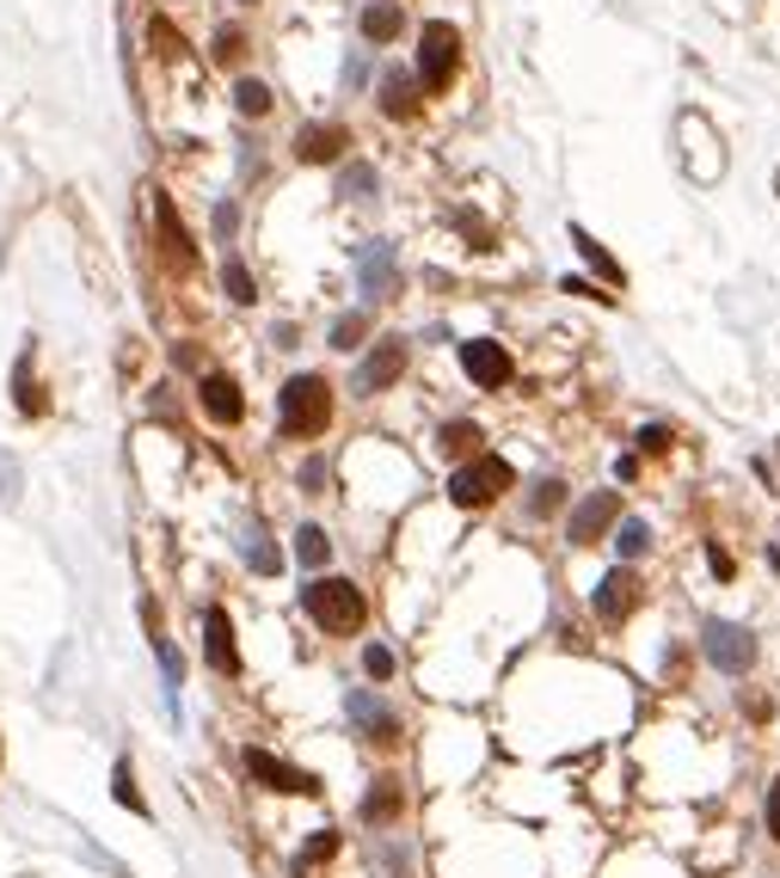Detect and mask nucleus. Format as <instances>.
<instances>
[{
    "label": "nucleus",
    "instance_id": "obj_7",
    "mask_svg": "<svg viewBox=\"0 0 780 878\" xmlns=\"http://www.w3.org/2000/svg\"><path fill=\"white\" fill-rule=\"evenodd\" d=\"M615 522H621V498H615V492H590L578 510H571L566 541H571V547H590V541H602Z\"/></svg>",
    "mask_w": 780,
    "mask_h": 878
},
{
    "label": "nucleus",
    "instance_id": "obj_1",
    "mask_svg": "<svg viewBox=\"0 0 780 878\" xmlns=\"http://www.w3.org/2000/svg\"><path fill=\"white\" fill-rule=\"evenodd\" d=\"M277 425L283 437H320L332 425V387L326 375H290L277 394Z\"/></svg>",
    "mask_w": 780,
    "mask_h": 878
},
{
    "label": "nucleus",
    "instance_id": "obj_14",
    "mask_svg": "<svg viewBox=\"0 0 780 878\" xmlns=\"http://www.w3.org/2000/svg\"><path fill=\"white\" fill-rule=\"evenodd\" d=\"M203 639H210V664L222 676H240V652H234V626H227V609H203Z\"/></svg>",
    "mask_w": 780,
    "mask_h": 878
},
{
    "label": "nucleus",
    "instance_id": "obj_12",
    "mask_svg": "<svg viewBox=\"0 0 780 878\" xmlns=\"http://www.w3.org/2000/svg\"><path fill=\"white\" fill-rule=\"evenodd\" d=\"M344 147H351L344 123H307V130L295 135V160H307V166H326V160H338Z\"/></svg>",
    "mask_w": 780,
    "mask_h": 878
},
{
    "label": "nucleus",
    "instance_id": "obj_4",
    "mask_svg": "<svg viewBox=\"0 0 780 878\" xmlns=\"http://www.w3.org/2000/svg\"><path fill=\"white\" fill-rule=\"evenodd\" d=\"M510 461H498V455H474V461L462 467V473L449 479V498L462 510H479V504H492V498H504L510 492Z\"/></svg>",
    "mask_w": 780,
    "mask_h": 878
},
{
    "label": "nucleus",
    "instance_id": "obj_6",
    "mask_svg": "<svg viewBox=\"0 0 780 878\" xmlns=\"http://www.w3.org/2000/svg\"><path fill=\"white\" fill-rule=\"evenodd\" d=\"M462 369L474 387H486V394H498V387H510L516 363L504 345H492V338H474V345H462Z\"/></svg>",
    "mask_w": 780,
    "mask_h": 878
},
{
    "label": "nucleus",
    "instance_id": "obj_17",
    "mask_svg": "<svg viewBox=\"0 0 780 878\" xmlns=\"http://www.w3.org/2000/svg\"><path fill=\"white\" fill-rule=\"evenodd\" d=\"M399 817V780H375L363 798V824H394Z\"/></svg>",
    "mask_w": 780,
    "mask_h": 878
},
{
    "label": "nucleus",
    "instance_id": "obj_10",
    "mask_svg": "<svg viewBox=\"0 0 780 878\" xmlns=\"http://www.w3.org/2000/svg\"><path fill=\"white\" fill-rule=\"evenodd\" d=\"M246 774H252L259 786H271V793H320L314 774H302V768H290V762H277L271 749H246Z\"/></svg>",
    "mask_w": 780,
    "mask_h": 878
},
{
    "label": "nucleus",
    "instance_id": "obj_38",
    "mask_svg": "<svg viewBox=\"0 0 780 878\" xmlns=\"http://www.w3.org/2000/svg\"><path fill=\"white\" fill-rule=\"evenodd\" d=\"M774 565H780V547H774Z\"/></svg>",
    "mask_w": 780,
    "mask_h": 878
},
{
    "label": "nucleus",
    "instance_id": "obj_11",
    "mask_svg": "<svg viewBox=\"0 0 780 878\" xmlns=\"http://www.w3.org/2000/svg\"><path fill=\"white\" fill-rule=\"evenodd\" d=\"M154 234H160V253H166V265H179V270H191L197 265V253H191V234H185V222L172 215V203L154 191Z\"/></svg>",
    "mask_w": 780,
    "mask_h": 878
},
{
    "label": "nucleus",
    "instance_id": "obj_26",
    "mask_svg": "<svg viewBox=\"0 0 780 878\" xmlns=\"http://www.w3.org/2000/svg\"><path fill=\"white\" fill-rule=\"evenodd\" d=\"M363 338H369V319H363V314H344L338 326H332V345H338V350H357Z\"/></svg>",
    "mask_w": 780,
    "mask_h": 878
},
{
    "label": "nucleus",
    "instance_id": "obj_33",
    "mask_svg": "<svg viewBox=\"0 0 780 878\" xmlns=\"http://www.w3.org/2000/svg\"><path fill=\"white\" fill-rule=\"evenodd\" d=\"M639 449H646V455H663V449H670V430H663V425H646V430H639Z\"/></svg>",
    "mask_w": 780,
    "mask_h": 878
},
{
    "label": "nucleus",
    "instance_id": "obj_30",
    "mask_svg": "<svg viewBox=\"0 0 780 878\" xmlns=\"http://www.w3.org/2000/svg\"><path fill=\"white\" fill-rule=\"evenodd\" d=\"M222 283H227V295L234 302H252V270L240 265V258H227V270H222Z\"/></svg>",
    "mask_w": 780,
    "mask_h": 878
},
{
    "label": "nucleus",
    "instance_id": "obj_18",
    "mask_svg": "<svg viewBox=\"0 0 780 878\" xmlns=\"http://www.w3.org/2000/svg\"><path fill=\"white\" fill-rule=\"evenodd\" d=\"M437 449L455 455V461H462V455H479V425H467V418H449V425L437 430Z\"/></svg>",
    "mask_w": 780,
    "mask_h": 878
},
{
    "label": "nucleus",
    "instance_id": "obj_19",
    "mask_svg": "<svg viewBox=\"0 0 780 878\" xmlns=\"http://www.w3.org/2000/svg\"><path fill=\"white\" fill-rule=\"evenodd\" d=\"M382 111H387V118H412V111H418V93H412V80H406V74H387V86H382Z\"/></svg>",
    "mask_w": 780,
    "mask_h": 878
},
{
    "label": "nucleus",
    "instance_id": "obj_15",
    "mask_svg": "<svg viewBox=\"0 0 780 878\" xmlns=\"http://www.w3.org/2000/svg\"><path fill=\"white\" fill-rule=\"evenodd\" d=\"M351 718L369 732V744H399V718L382 701H369V694H351Z\"/></svg>",
    "mask_w": 780,
    "mask_h": 878
},
{
    "label": "nucleus",
    "instance_id": "obj_35",
    "mask_svg": "<svg viewBox=\"0 0 780 878\" xmlns=\"http://www.w3.org/2000/svg\"><path fill=\"white\" fill-rule=\"evenodd\" d=\"M369 185H375L369 166H351V173H344V197H351V191H369Z\"/></svg>",
    "mask_w": 780,
    "mask_h": 878
},
{
    "label": "nucleus",
    "instance_id": "obj_21",
    "mask_svg": "<svg viewBox=\"0 0 780 878\" xmlns=\"http://www.w3.org/2000/svg\"><path fill=\"white\" fill-rule=\"evenodd\" d=\"M234 111H240V118H265V111H271V86H265V80H240V86H234Z\"/></svg>",
    "mask_w": 780,
    "mask_h": 878
},
{
    "label": "nucleus",
    "instance_id": "obj_13",
    "mask_svg": "<svg viewBox=\"0 0 780 878\" xmlns=\"http://www.w3.org/2000/svg\"><path fill=\"white\" fill-rule=\"evenodd\" d=\"M203 412L215 418V425H240V412H246V399H240V381L234 375H203Z\"/></svg>",
    "mask_w": 780,
    "mask_h": 878
},
{
    "label": "nucleus",
    "instance_id": "obj_27",
    "mask_svg": "<svg viewBox=\"0 0 780 878\" xmlns=\"http://www.w3.org/2000/svg\"><path fill=\"white\" fill-rule=\"evenodd\" d=\"M246 565H252V572H277V553H271L265 529H252V534H246Z\"/></svg>",
    "mask_w": 780,
    "mask_h": 878
},
{
    "label": "nucleus",
    "instance_id": "obj_16",
    "mask_svg": "<svg viewBox=\"0 0 780 878\" xmlns=\"http://www.w3.org/2000/svg\"><path fill=\"white\" fill-rule=\"evenodd\" d=\"M399 25H406V19H399L394 0H375V7H363V38H369V43H394Z\"/></svg>",
    "mask_w": 780,
    "mask_h": 878
},
{
    "label": "nucleus",
    "instance_id": "obj_2",
    "mask_svg": "<svg viewBox=\"0 0 780 878\" xmlns=\"http://www.w3.org/2000/svg\"><path fill=\"white\" fill-rule=\"evenodd\" d=\"M302 609L320 633H357L369 602H363V590L351 584V578H314V584L302 590Z\"/></svg>",
    "mask_w": 780,
    "mask_h": 878
},
{
    "label": "nucleus",
    "instance_id": "obj_31",
    "mask_svg": "<svg viewBox=\"0 0 780 878\" xmlns=\"http://www.w3.org/2000/svg\"><path fill=\"white\" fill-rule=\"evenodd\" d=\"M363 670H369L375 682H387L394 676V652H387V645H369V652H363Z\"/></svg>",
    "mask_w": 780,
    "mask_h": 878
},
{
    "label": "nucleus",
    "instance_id": "obj_5",
    "mask_svg": "<svg viewBox=\"0 0 780 878\" xmlns=\"http://www.w3.org/2000/svg\"><path fill=\"white\" fill-rule=\"evenodd\" d=\"M707 664L726 670V676H743V670L756 664V639L750 626H731V621H707Z\"/></svg>",
    "mask_w": 780,
    "mask_h": 878
},
{
    "label": "nucleus",
    "instance_id": "obj_36",
    "mask_svg": "<svg viewBox=\"0 0 780 878\" xmlns=\"http://www.w3.org/2000/svg\"><path fill=\"white\" fill-rule=\"evenodd\" d=\"M240 55V31H222V38H215V62H234Z\"/></svg>",
    "mask_w": 780,
    "mask_h": 878
},
{
    "label": "nucleus",
    "instance_id": "obj_28",
    "mask_svg": "<svg viewBox=\"0 0 780 878\" xmlns=\"http://www.w3.org/2000/svg\"><path fill=\"white\" fill-rule=\"evenodd\" d=\"M559 504H566V486H559V479H541V486H535V498H529V510H535V517H554Z\"/></svg>",
    "mask_w": 780,
    "mask_h": 878
},
{
    "label": "nucleus",
    "instance_id": "obj_25",
    "mask_svg": "<svg viewBox=\"0 0 780 878\" xmlns=\"http://www.w3.org/2000/svg\"><path fill=\"white\" fill-rule=\"evenodd\" d=\"M615 547H621V559H639L651 547V529L646 522H615Z\"/></svg>",
    "mask_w": 780,
    "mask_h": 878
},
{
    "label": "nucleus",
    "instance_id": "obj_22",
    "mask_svg": "<svg viewBox=\"0 0 780 878\" xmlns=\"http://www.w3.org/2000/svg\"><path fill=\"white\" fill-rule=\"evenodd\" d=\"M326 553H332L326 529H314V522H307V529L295 534V559H302V565H326Z\"/></svg>",
    "mask_w": 780,
    "mask_h": 878
},
{
    "label": "nucleus",
    "instance_id": "obj_9",
    "mask_svg": "<svg viewBox=\"0 0 780 878\" xmlns=\"http://www.w3.org/2000/svg\"><path fill=\"white\" fill-rule=\"evenodd\" d=\"M406 375V338H382V345L363 357V369H357V387L363 394H387V387Z\"/></svg>",
    "mask_w": 780,
    "mask_h": 878
},
{
    "label": "nucleus",
    "instance_id": "obj_3",
    "mask_svg": "<svg viewBox=\"0 0 780 878\" xmlns=\"http://www.w3.org/2000/svg\"><path fill=\"white\" fill-rule=\"evenodd\" d=\"M455 68H462V31L449 19H430L418 31V86L424 93H443L455 80Z\"/></svg>",
    "mask_w": 780,
    "mask_h": 878
},
{
    "label": "nucleus",
    "instance_id": "obj_32",
    "mask_svg": "<svg viewBox=\"0 0 780 878\" xmlns=\"http://www.w3.org/2000/svg\"><path fill=\"white\" fill-rule=\"evenodd\" d=\"M19 412H43V394L31 387V369L19 363Z\"/></svg>",
    "mask_w": 780,
    "mask_h": 878
},
{
    "label": "nucleus",
    "instance_id": "obj_29",
    "mask_svg": "<svg viewBox=\"0 0 780 878\" xmlns=\"http://www.w3.org/2000/svg\"><path fill=\"white\" fill-rule=\"evenodd\" d=\"M332 854H338V836H332V829H320V836H314V841H307V848H302V860H295V866H302V872H307V866L332 860Z\"/></svg>",
    "mask_w": 780,
    "mask_h": 878
},
{
    "label": "nucleus",
    "instance_id": "obj_24",
    "mask_svg": "<svg viewBox=\"0 0 780 878\" xmlns=\"http://www.w3.org/2000/svg\"><path fill=\"white\" fill-rule=\"evenodd\" d=\"M111 793H118V805H123V811H135V817L148 811V805H142V793H135V774H130V762H118V768H111Z\"/></svg>",
    "mask_w": 780,
    "mask_h": 878
},
{
    "label": "nucleus",
    "instance_id": "obj_20",
    "mask_svg": "<svg viewBox=\"0 0 780 878\" xmlns=\"http://www.w3.org/2000/svg\"><path fill=\"white\" fill-rule=\"evenodd\" d=\"M363 289H369V295H394V289H399V277H394V258H387V253L363 258Z\"/></svg>",
    "mask_w": 780,
    "mask_h": 878
},
{
    "label": "nucleus",
    "instance_id": "obj_37",
    "mask_svg": "<svg viewBox=\"0 0 780 878\" xmlns=\"http://www.w3.org/2000/svg\"><path fill=\"white\" fill-rule=\"evenodd\" d=\"M234 222H240V210H234V203H222V210H215V234L227 239V234H234Z\"/></svg>",
    "mask_w": 780,
    "mask_h": 878
},
{
    "label": "nucleus",
    "instance_id": "obj_34",
    "mask_svg": "<svg viewBox=\"0 0 780 878\" xmlns=\"http://www.w3.org/2000/svg\"><path fill=\"white\" fill-rule=\"evenodd\" d=\"M768 836L780 841V774L768 780Z\"/></svg>",
    "mask_w": 780,
    "mask_h": 878
},
{
    "label": "nucleus",
    "instance_id": "obj_23",
    "mask_svg": "<svg viewBox=\"0 0 780 878\" xmlns=\"http://www.w3.org/2000/svg\"><path fill=\"white\" fill-rule=\"evenodd\" d=\"M571 246H578V253H584V258H590V265H596V270H602V277H609V283H621V265H615V258H609V253H602V246H596V239H590V234H584V227H571Z\"/></svg>",
    "mask_w": 780,
    "mask_h": 878
},
{
    "label": "nucleus",
    "instance_id": "obj_8",
    "mask_svg": "<svg viewBox=\"0 0 780 878\" xmlns=\"http://www.w3.org/2000/svg\"><path fill=\"white\" fill-rule=\"evenodd\" d=\"M634 609H639V578L627 572V565H615V572L596 584V621H602V626H621Z\"/></svg>",
    "mask_w": 780,
    "mask_h": 878
}]
</instances>
